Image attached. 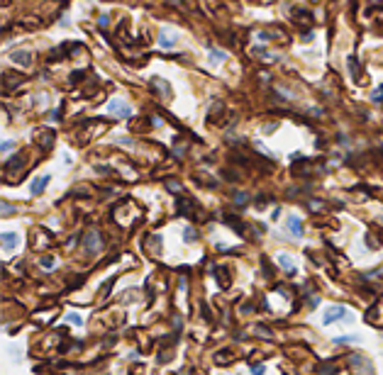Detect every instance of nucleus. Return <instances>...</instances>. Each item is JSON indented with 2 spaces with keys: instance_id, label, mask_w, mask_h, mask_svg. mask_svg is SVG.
<instances>
[{
  "instance_id": "1",
  "label": "nucleus",
  "mask_w": 383,
  "mask_h": 375,
  "mask_svg": "<svg viewBox=\"0 0 383 375\" xmlns=\"http://www.w3.org/2000/svg\"><path fill=\"white\" fill-rule=\"evenodd\" d=\"M83 246H86L88 254H95V251H100V246H103L100 234L98 232H88L86 236H83Z\"/></svg>"
},
{
  "instance_id": "2",
  "label": "nucleus",
  "mask_w": 383,
  "mask_h": 375,
  "mask_svg": "<svg viewBox=\"0 0 383 375\" xmlns=\"http://www.w3.org/2000/svg\"><path fill=\"white\" fill-rule=\"evenodd\" d=\"M108 110L115 115V117H130V105L122 102V100H112L108 105Z\"/></svg>"
},
{
  "instance_id": "3",
  "label": "nucleus",
  "mask_w": 383,
  "mask_h": 375,
  "mask_svg": "<svg viewBox=\"0 0 383 375\" xmlns=\"http://www.w3.org/2000/svg\"><path fill=\"white\" fill-rule=\"evenodd\" d=\"M344 317H347V309L342 307V305H337V307H329L327 312H325V324H332V322L344 319Z\"/></svg>"
},
{
  "instance_id": "4",
  "label": "nucleus",
  "mask_w": 383,
  "mask_h": 375,
  "mask_svg": "<svg viewBox=\"0 0 383 375\" xmlns=\"http://www.w3.org/2000/svg\"><path fill=\"white\" fill-rule=\"evenodd\" d=\"M288 232L293 236H303V222L298 217H288Z\"/></svg>"
},
{
  "instance_id": "5",
  "label": "nucleus",
  "mask_w": 383,
  "mask_h": 375,
  "mask_svg": "<svg viewBox=\"0 0 383 375\" xmlns=\"http://www.w3.org/2000/svg\"><path fill=\"white\" fill-rule=\"evenodd\" d=\"M10 59L15 61V64H25V66L32 64V54H27V51H12Z\"/></svg>"
},
{
  "instance_id": "6",
  "label": "nucleus",
  "mask_w": 383,
  "mask_h": 375,
  "mask_svg": "<svg viewBox=\"0 0 383 375\" xmlns=\"http://www.w3.org/2000/svg\"><path fill=\"white\" fill-rule=\"evenodd\" d=\"M17 242H20V236L12 232H3V249H15L17 246Z\"/></svg>"
},
{
  "instance_id": "7",
  "label": "nucleus",
  "mask_w": 383,
  "mask_h": 375,
  "mask_svg": "<svg viewBox=\"0 0 383 375\" xmlns=\"http://www.w3.org/2000/svg\"><path fill=\"white\" fill-rule=\"evenodd\" d=\"M46 183H49V176H44V178H37L32 183V195L37 198V195H42L44 193V188H46Z\"/></svg>"
},
{
  "instance_id": "8",
  "label": "nucleus",
  "mask_w": 383,
  "mask_h": 375,
  "mask_svg": "<svg viewBox=\"0 0 383 375\" xmlns=\"http://www.w3.org/2000/svg\"><path fill=\"white\" fill-rule=\"evenodd\" d=\"M278 263L283 265V268H285V271H288V273H293V271H296V268H293V261H291V256L281 254V256H278Z\"/></svg>"
},
{
  "instance_id": "9",
  "label": "nucleus",
  "mask_w": 383,
  "mask_h": 375,
  "mask_svg": "<svg viewBox=\"0 0 383 375\" xmlns=\"http://www.w3.org/2000/svg\"><path fill=\"white\" fill-rule=\"evenodd\" d=\"M169 30H164L161 32V37H159V42H161V46H174V42H176V37L174 34H166Z\"/></svg>"
},
{
  "instance_id": "10",
  "label": "nucleus",
  "mask_w": 383,
  "mask_h": 375,
  "mask_svg": "<svg viewBox=\"0 0 383 375\" xmlns=\"http://www.w3.org/2000/svg\"><path fill=\"white\" fill-rule=\"evenodd\" d=\"M356 341V336H340V339H334V343H351Z\"/></svg>"
},
{
  "instance_id": "11",
  "label": "nucleus",
  "mask_w": 383,
  "mask_h": 375,
  "mask_svg": "<svg viewBox=\"0 0 383 375\" xmlns=\"http://www.w3.org/2000/svg\"><path fill=\"white\" fill-rule=\"evenodd\" d=\"M42 265L46 268V271H52V268H54V261H52V258H46V261H42Z\"/></svg>"
},
{
  "instance_id": "12",
  "label": "nucleus",
  "mask_w": 383,
  "mask_h": 375,
  "mask_svg": "<svg viewBox=\"0 0 383 375\" xmlns=\"http://www.w3.org/2000/svg\"><path fill=\"white\" fill-rule=\"evenodd\" d=\"M12 212H15V210H12L10 205H3V217H5V215H8V217H10Z\"/></svg>"
},
{
  "instance_id": "13",
  "label": "nucleus",
  "mask_w": 383,
  "mask_h": 375,
  "mask_svg": "<svg viewBox=\"0 0 383 375\" xmlns=\"http://www.w3.org/2000/svg\"><path fill=\"white\" fill-rule=\"evenodd\" d=\"M252 373H254V375H264V365H254Z\"/></svg>"
},
{
  "instance_id": "14",
  "label": "nucleus",
  "mask_w": 383,
  "mask_h": 375,
  "mask_svg": "<svg viewBox=\"0 0 383 375\" xmlns=\"http://www.w3.org/2000/svg\"><path fill=\"white\" fill-rule=\"evenodd\" d=\"M373 100H383V86L376 90V93H373Z\"/></svg>"
},
{
  "instance_id": "15",
  "label": "nucleus",
  "mask_w": 383,
  "mask_h": 375,
  "mask_svg": "<svg viewBox=\"0 0 383 375\" xmlns=\"http://www.w3.org/2000/svg\"><path fill=\"white\" fill-rule=\"evenodd\" d=\"M12 146H15V144H12V142H3V151H10Z\"/></svg>"
},
{
  "instance_id": "16",
  "label": "nucleus",
  "mask_w": 383,
  "mask_h": 375,
  "mask_svg": "<svg viewBox=\"0 0 383 375\" xmlns=\"http://www.w3.org/2000/svg\"><path fill=\"white\" fill-rule=\"evenodd\" d=\"M225 59V54H218V51H212V61H222Z\"/></svg>"
},
{
  "instance_id": "17",
  "label": "nucleus",
  "mask_w": 383,
  "mask_h": 375,
  "mask_svg": "<svg viewBox=\"0 0 383 375\" xmlns=\"http://www.w3.org/2000/svg\"><path fill=\"white\" fill-rule=\"evenodd\" d=\"M68 322H71V324H81V319H78L76 314H68Z\"/></svg>"
}]
</instances>
